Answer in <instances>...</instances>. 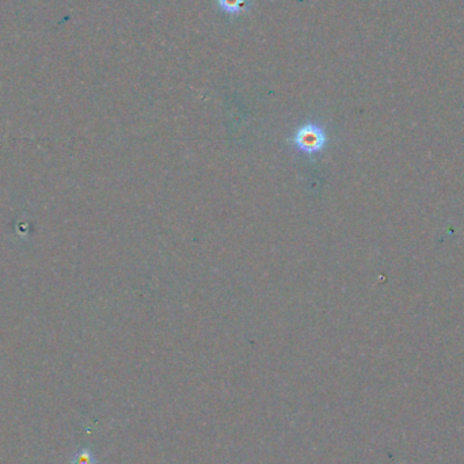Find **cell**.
<instances>
[{
  "label": "cell",
  "instance_id": "6da1fadb",
  "mask_svg": "<svg viewBox=\"0 0 464 464\" xmlns=\"http://www.w3.org/2000/svg\"><path fill=\"white\" fill-rule=\"evenodd\" d=\"M289 141L303 154L315 155L325 150L328 144V135L323 127L314 122H307L298 128Z\"/></svg>",
  "mask_w": 464,
  "mask_h": 464
},
{
  "label": "cell",
  "instance_id": "7a4b0ae2",
  "mask_svg": "<svg viewBox=\"0 0 464 464\" xmlns=\"http://www.w3.org/2000/svg\"><path fill=\"white\" fill-rule=\"evenodd\" d=\"M218 7L225 14L231 17H239L250 11V0H216Z\"/></svg>",
  "mask_w": 464,
  "mask_h": 464
},
{
  "label": "cell",
  "instance_id": "3957f363",
  "mask_svg": "<svg viewBox=\"0 0 464 464\" xmlns=\"http://www.w3.org/2000/svg\"><path fill=\"white\" fill-rule=\"evenodd\" d=\"M71 464H97V458L91 449L82 448L72 456Z\"/></svg>",
  "mask_w": 464,
  "mask_h": 464
}]
</instances>
